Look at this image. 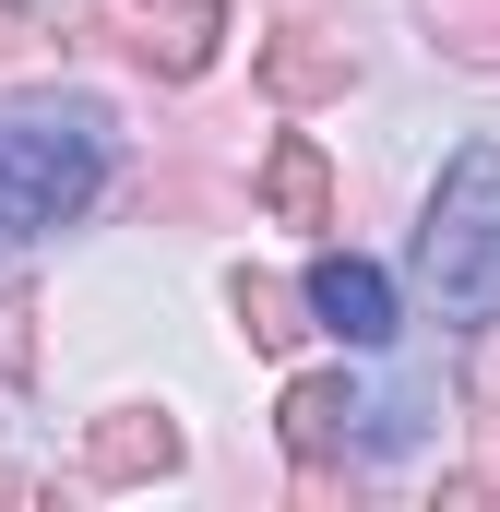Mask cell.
Segmentation results:
<instances>
[{
	"instance_id": "9",
	"label": "cell",
	"mask_w": 500,
	"mask_h": 512,
	"mask_svg": "<svg viewBox=\"0 0 500 512\" xmlns=\"http://www.w3.org/2000/svg\"><path fill=\"white\" fill-rule=\"evenodd\" d=\"M227 310H239V334L262 346V358H286V346L310 334V322H298L310 298H298V286H274V274H239V286H227Z\"/></svg>"
},
{
	"instance_id": "11",
	"label": "cell",
	"mask_w": 500,
	"mask_h": 512,
	"mask_svg": "<svg viewBox=\"0 0 500 512\" xmlns=\"http://www.w3.org/2000/svg\"><path fill=\"white\" fill-rule=\"evenodd\" d=\"M0 382H36V286H0Z\"/></svg>"
},
{
	"instance_id": "8",
	"label": "cell",
	"mask_w": 500,
	"mask_h": 512,
	"mask_svg": "<svg viewBox=\"0 0 500 512\" xmlns=\"http://www.w3.org/2000/svg\"><path fill=\"white\" fill-rule=\"evenodd\" d=\"M346 417H358V393L334 382V370L286 382V405H274V429H286V453H298V465H334V453H346Z\"/></svg>"
},
{
	"instance_id": "1",
	"label": "cell",
	"mask_w": 500,
	"mask_h": 512,
	"mask_svg": "<svg viewBox=\"0 0 500 512\" xmlns=\"http://www.w3.org/2000/svg\"><path fill=\"white\" fill-rule=\"evenodd\" d=\"M417 274H429V298H441L453 334H489L500 322V155L489 143H465L441 167L429 227H417Z\"/></svg>"
},
{
	"instance_id": "3",
	"label": "cell",
	"mask_w": 500,
	"mask_h": 512,
	"mask_svg": "<svg viewBox=\"0 0 500 512\" xmlns=\"http://www.w3.org/2000/svg\"><path fill=\"white\" fill-rule=\"evenodd\" d=\"M215 36H227V0H143V12H131V60H143L155 84L215 72Z\"/></svg>"
},
{
	"instance_id": "7",
	"label": "cell",
	"mask_w": 500,
	"mask_h": 512,
	"mask_svg": "<svg viewBox=\"0 0 500 512\" xmlns=\"http://www.w3.org/2000/svg\"><path fill=\"white\" fill-rule=\"evenodd\" d=\"M262 215H274V227H334V167H322L310 131H286V143L262 155Z\"/></svg>"
},
{
	"instance_id": "10",
	"label": "cell",
	"mask_w": 500,
	"mask_h": 512,
	"mask_svg": "<svg viewBox=\"0 0 500 512\" xmlns=\"http://www.w3.org/2000/svg\"><path fill=\"white\" fill-rule=\"evenodd\" d=\"M429 36H441V60L500 72V0H429Z\"/></svg>"
},
{
	"instance_id": "4",
	"label": "cell",
	"mask_w": 500,
	"mask_h": 512,
	"mask_svg": "<svg viewBox=\"0 0 500 512\" xmlns=\"http://www.w3.org/2000/svg\"><path fill=\"white\" fill-rule=\"evenodd\" d=\"M298 298H310V322H334L346 346H381V334H393V274L358 262V251L310 262V286H298Z\"/></svg>"
},
{
	"instance_id": "2",
	"label": "cell",
	"mask_w": 500,
	"mask_h": 512,
	"mask_svg": "<svg viewBox=\"0 0 500 512\" xmlns=\"http://www.w3.org/2000/svg\"><path fill=\"white\" fill-rule=\"evenodd\" d=\"M108 179V120L96 108H0V239H36L84 215Z\"/></svg>"
},
{
	"instance_id": "5",
	"label": "cell",
	"mask_w": 500,
	"mask_h": 512,
	"mask_svg": "<svg viewBox=\"0 0 500 512\" xmlns=\"http://www.w3.org/2000/svg\"><path fill=\"white\" fill-rule=\"evenodd\" d=\"M358 84V48L334 36V24H286L274 48H262V96H286V108H322V96H346Z\"/></svg>"
},
{
	"instance_id": "6",
	"label": "cell",
	"mask_w": 500,
	"mask_h": 512,
	"mask_svg": "<svg viewBox=\"0 0 500 512\" xmlns=\"http://www.w3.org/2000/svg\"><path fill=\"white\" fill-rule=\"evenodd\" d=\"M167 465H179V429H167V417H143V405H120V417H96V429H84V477H108V489L167 477Z\"/></svg>"
},
{
	"instance_id": "12",
	"label": "cell",
	"mask_w": 500,
	"mask_h": 512,
	"mask_svg": "<svg viewBox=\"0 0 500 512\" xmlns=\"http://www.w3.org/2000/svg\"><path fill=\"white\" fill-rule=\"evenodd\" d=\"M477 489L500 501V370L477 382Z\"/></svg>"
},
{
	"instance_id": "13",
	"label": "cell",
	"mask_w": 500,
	"mask_h": 512,
	"mask_svg": "<svg viewBox=\"0 0 500 512\" xmlns=\"http://www.w3.org/2000/svg\"><path fill=\"white\" fill-rule=\"evenodd\" d=\"M36 48V0H0V60H24Z\"/></svg>"
}]
</instances>
